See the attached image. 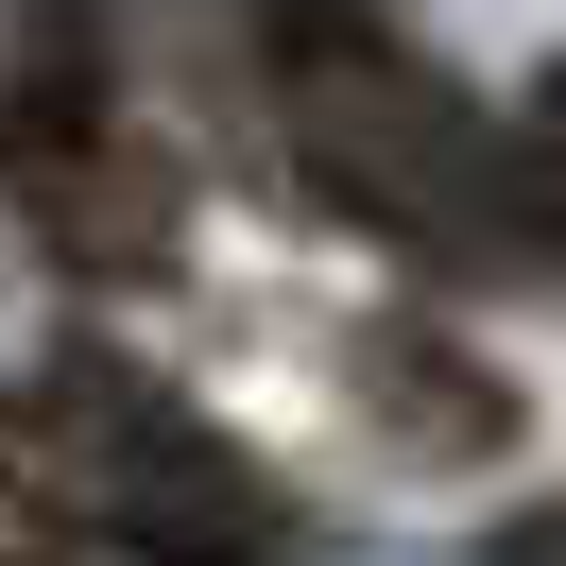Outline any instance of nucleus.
<instances>
[{"instance_id":"1","label":"nucleus","mask_w":566,"mask_h":566,"mask_svg":"<svg viewBox=\"0 0 566 566\" xmlns=\"http://www.w3.org/2000/svg\"><path fill=\"white\" fill-rule=\"evenodd\" d=\"M275 70V138L360 241H395L412 275H532V207H515V120L463 70H429L395 18L360 0H275L258 18Z\"/></svg>"},{"instance_id":"2","label":"nucleus","mask_w":566,"mask_h":566,"mask_svg":"<svg viewBox=\"0 0 566 566\" xmlns=\"http://www.w3.org/2000/svg\"><path fill=\"white\" fill-rule=\"evenodd\" d=\"M0 515L52 566H275L292 549V497L120 344H52L0 378Z\"/></svg>"},{"instance_id":"6","label":"nucleus","mask_w":566,"mask_h":566,"mask_svg":"<svg viewBox=\"0 0 566 566\" xmlns=\"http://www.w3.org/2000/svg\"><path fill=\"white\" fill-rule=\"evenodd\" d=\"M515 207H532V275H566V70L515 104Z\"/></svg>"},{"instance_id":"3","label":"nucleus","mask_w":566,"mask_h":566,"mask_svg":"<svg viewBox=\"0 0 566 566\" xmlns=\"http://www.w3.org/2000/svg\"><path fill=\"white\" fill-rule=\"evenodd\" d=\"M0 207L35 223L70 275H155L172 258V155L138 138V104H86V120L0 155Z\"/></svg>"},{"instance_id":"4","label":"nucleus","mask_w":566,"mask_h":566,"mask_svg":"<svg viewBox=\"0 0 566 566\" xmlns=\"http://www.w3.org/2000/svg\"><path fill=\"white\" fill-rule=\"evenodd\" d=\"M86 104H120L104 0H0V155L52 138V120H86Z\"/></svg>"},{"instance_id":"7","label":"nucleus","mask_w":566,"mask_h":566,"mask_svg":"<svg viewBox=\"0 0 566 566\" xmlns=\"http://www.w3.org/2000/svg\"><path fill=\"white\" fill-rule=\"evenodd\" d=\"M481 566H566V497H549V515H515V532H497Z\"/></svg>"},{"instance_id":"5","label":"nucleus","mask_w":566,"mask_h":566,"mask_svg":"<svg viewBox=\"0 0 566 566\" xmlns=\"http://www.w3.org/2000/svg\"><path fill=\"white\" fill-rule=\"evenodd\" d=\"M378 412L412 429V447H497V429H515V395L463 378L447 344H378Z\"/></svg>"}]
</instances>
